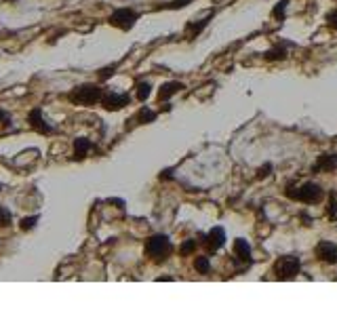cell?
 I'll return each mask as SVG.
<instances>
[{
    "mask_svg": "<svg viewBox=\"0 0 337 316\" xmlns=\"http://www.w3.org/2000/svg\"><path fill=\"white\" fill-rule=\"evenodd\" d=\"M285 194L291 200L303 202V204H318L325 198V190L318 184H314V181H305V184H301L300 188H293L291 184H289L287 190H285Z\"/></svg>",
    "mask_w": 337,
    "mask_h": 316,
    "instance_id": "1",
    "label": "cell"
},
{
    "mask_svg": "<svg viewBox=\"0 0 337 316\" xmlns=\"http://www.w3.org/2000/svg\"><path fill=\"white\" fill-rule=\"evenodd\" d=\"M171 251H173V244H171L169 236L164 234H156L146 242V255L154 259V262H164L171 255Z\"/></svg>",
    "mask_w": 337,
    "mask_h": 316,
    "instance_id": "2",
    "label": "cell"
},
{
    "mask_svg": "<svg viewBox=\"0 0 337 316\" xmlns=\"http://www.w3.org/2000/svg\"><path fill=\"white\" fill-rule=\"evenodd\" d=\"M300 272H301V262L295 255H283L274 264V274L280 280H293Z\"/></svg>",
    "mask_w": 337,
    "mask_h": 316,
    "instance_id": "3",
    "label": "cell"
},
{
    "mask_svg": "<svg viewBox=\"0 0 337 316\" xmlns=\"http://www.w3.org/2000/svg\"><path fill=\"white\" fill-rule=\"evenodd\" d=\"M104 97V91L95 84H82V86H76V89L70 93V99L74 104H80V106H89V104H97Z\"/></svg>",
    "mask_w": 337,
    "mask_h": 316,
    "instance_id": "4",
    "label": "cell"
},
{
    "mask_svg": "<svg viewBox=\"0 0 337 316\" xmlns=\"http://www.w3.org/2000/svg\"><path fill=\"white\" fill-rule=\"evenodd\" d=\"M137 17L139 15L133 11V9H116L112 15H110V26H114V28H120V30H131L133 26H135V21H137Z\"/></svg>",
    "mask_w": 337,
    "mask_h": 316,
    "instance_id": "5",
    "label": "cell"
},
{
    "mask_svg": "<svg viewBox=\"0 0 337 316\" xmlns=\"http://www.w3.org/2000/svg\"><path fill=\"white\" fill-rule=\"evenodd\" d=\"M200 242L205 244L209 253H215L217 249H222L224 244H225V232H224V228L215 226L213 230H209V234H207V236H202V240H200Z\"/></svg>",
    "mask_w": 337,
    "mask_h": 316,
    "instance_id": "6",
    "label": "cell"
},
{
    "mask_svg": "<svg viewBox=\"0 0 337 316\" xmlns=\"http://www.w3.org/2000/svg\"><path fill=\"white\" fill-rule=\"evenodd\" d=\"M129 101H131L129 95L110 91V93H106L104 97H101V106H104L106 110H110V112H116V110H120V108H124V106H129Z\"/></svg>",
    "mask_w": 337,
    "mask_h": 316,
    "instance_id": "7",
    "label": "cell"
},
{
    "mask_svg": "<svg viewBox=\"0 0 337 316\" xmlns=\"http://www.w3.org/2000/svg\"><path fill=\"white\" fill-rule=\"evenodd\" d=\"M337 169V154L325 152L316 158V162L312 164V173H331Z\"/></svg>",
    "mask_w": 337,
    "mask_h": 316,
    "instance_id": "8",
    "label": "cell"
},
{
    "mask_svg": "<svg viewBox=\"0 0 337 316\" xmlns=\"http://www.w3.org/2000/svg\"><path fill=\"white\" fill-rule=\"evenodd\" d=\"M316 257L320 259V262H327V264H335L337 262V244L329 242V240H320L316 244Z\"/></svg>",
    "mask_w": 337,
    "mask_h": 316,
    "instance_id": "9",
    "label": "cell"
},
{
    "mask_svg": "<svg viewBox=\"0 0 337 316\" xmlns=\"http://www.w3.org/2000/svg\"><path fill=\"white\" fill-rule=\"evenodd\" d=\"M28 122H30V126H32V129H36L38 133H44V135H49V133H53V126L44 122L42 112H40V110H38V108H36V110H32V112H30V116H28Z\"/></svg>",
    "mask_w": 337,
    "mask_h": 316,
    "instance_id": "10",
    "label": "cell"
},
{
    "mask_svg": "<svg viewBox=\"0 0 337 316\" xmlns=\"http://www.w3.org/2000/svg\"><path fill=\"white\" fill-rule=\"evenodd\" d=\"M234 257L240 259V262H245V264H251V247L245 238L234 240Z\"/></svg>",
    "mask_w": 337,
    "mask_h": 316,
    "instance_id": "11",
    "label": "cell"
},
{
    "mask_svg": "<svg viewBox=\"0 0 337 316\" xmlns=\"http://www.w3.org/2000/svg\"><path fill=\"white\" fill-rule=\"evenodd\" d=\"M182 89H186L182 82H167V84H162L160 91H158V101H167L169 97H173V95L179 93Z\"/></svg>",
    "mask_w": 337,
    "mask_h": 316,
    "instance_id": "12",
    "label": "cell"
},
{
    "mask_svg": "<svg viewBox=\"0 0 337 316\" xmlns=\"http://www.w3.org/2000/svg\"><path fill=\"white\" fill-rule=\"evenodd\" d=\"M91 141L89 139H84V137H80V139H76L74 141V158L76 160H82L84 156H87V152L91 150Z\"/></svg>",
    "mask_w": 337,
    "mask_h": 316,
    "instance_id": "13",
    "label": "cell"
},
{
    "mask_svg": "<svg viewBox=\"0 0 337 316\" xmlns=\"http://www.w3.org/2000/svg\"><path fill=\"white\" fill-rule=\"evenodd\" d=\"M263 59L265 61H283V59H287V49L285 46H274V49L263 53Z\"/></svg>",
    "mask_w": 337,
    "mask_h": 316,
    "instance_id": "14",
    "label": "cell"
},
{
    "mask_svg": "<svg viewBox=\"0 0 337 316\" xmlns=\"http://www.w3.org/2000/svg\"><path fill=\"white\" fill-rule=\"evenodd\" d=\"M156 116H158V114H156L154 110H150V108H142V110H139V114L135 116V120H137L139 124H148V122H154Z\"/></svg>",
    "mask_w": 337,
    "mask_h": 316,
    "instance_id": "15",
    "label": "cell"
},
{
    "mask_svg": "<svg viewBox=\"0 0 337 316\" xmlns=\"http://www.w3.org/2000/svg\"><path fill=\"white\" fill-rule=\"evenodd\" d=\"M194 268H196V272H200V274H209V270H211L209 257H205V255L196 257V259H194Z\"/></svg>",
    "mask_w": 337,
    "mask_h": 316,
    "instance_id": "16",
    "label": "cell"
},
{
    "mask_svg": "<svg viewBox=\"0 0 337 316\" xmlns=\"http://www.w3.org/2000/svg\"><path fill=\"white\" fill-rule=\"evenodd\" d=\"M209 23V19H200L198 23H187V28H186V32H187V36L190 38H194V36H198L200 32H202V28H205Z\"/></svg>",
    "mask_w": 337,
    "mask_h": 316,
    "instance_id": "17",
    "label": "cell"
},
{
    "mask_svg": "<svg viewBox=\"0 0 337 316\" xmlns=\"http://www.w3.org/2000/svg\"><path fill=\"white\" fill-rule=\"evenodd\" d=\"M287 4H289V0H280V2L274 6V11H272V17L276 19V21H283L285 19V11H287Z\"/></svg>",
    "mask_w": 337,
    "mask_h": 316,
    "instance_id": "18",
    "label": "cell"
},
{
    "mask_svg": "<svg viewBox=\"0 0 337 316\" xmlns=\"http://www.w3.org/2000/svg\"><path fill=\"white\" fill-rule=\"evenodd\" d=\"M150 93H152V86L148 82H139L137 84V99L139 101H146L148 97H150Z\"/></svg>",
    "mask_w": 337,
    "mask_h": 316,
    "instance_id": "19",
    "label": "cell"
},
{
    "mask_svg": "<svg viewBox=\"0 0 337 316\" xmlns=\"http://www.w3.org/2000/svg\"><path fill=\"white\" fill-rule=\"evenodd\" d=\"M194 251H196V240H186L182 247H179V255L187 257V255H192Z\"/></svg>",
    "mask_w": 337,
    "mask_h": 316,
    "instance_id": "20",
    "label": "cell"
},
{
    "mask_svg": "<svg viewBox=\"0 0 337 316\" xmlns=\"http://www.w3.org/2000/svg\"><path fill=\"white\" fill-rule=\"evenodd\" d=\"M11 213L9 211H6L4 207H2V204H0V226H11Z\"/></svg>",
    "mask_w": 337,
    "mask_h": 316,
    "instance_id": "21",
    "label": "cell"
},
{
    "mask_svg": "<svg viewBox=\"0 0 337 316\" xmlns=\"http://www.w3.org/2000/svg\"><path fill=\"white\" fill-rule=\"evenodd\" d=\"M38 224V217H26V219H21V230H32V228Z\"/></svg>",
    "mask_w": 337,
    "mask_h": 316,
    "instance_id": "22",
    "label": "cell"
},
{
    "mask_svg": "<svg viewBox=\"0 0 337 316\" xmlns=\"http://www.w3.org/2000/svg\"><path fill=\"white\" fill-rule=\"evenodd\" d=\"M329 217H337V196L331 194V200H329Z\"/></svg>",
    "mask_w": 337,
    "mask_h": 316,
    "instance_id": "23",
    "label": "cell"
},
{
    "mask_svg": "<svg viewBox=\"0 0 337 316\" xmlns=\"http://www.w3.org/2000/svg\"><path fill=\"white\" fill-rule=\"evenodd\" d=\"M327 26L333 28V30H337V9H333L331 13L327 15Z\"/></svg>",
    "mask_w": 337,
    "mask_h": 316,
    "instance_id": "24",
    "label": "cell"
},
{
    "mask_svg": "<svg viewBox=\"0 0 337 316\" xmlns=\"http://www.w3.org/2000/svg\"><path fill=\"white\" fill-rule=\"evenodd\" d=\"M186 4H190V0H173V2L164 4V9H184Z\"/></svg>",
    "mask_w": 337,
    "mask_h": 316,
    "instance_id": "25",
    "label": "cell"
},
{
    "mask_svg": "<svg viewBox=\"0 0 337 316\" xmlns=\"http://www.w3.org/2000/svg\"><path fill=\"white\" fill-rule=\"evenodd\" d=\"M114 70H116V66H110V68H101V70H99V78H101V80H106V78H110V76L114 74Z\"/></svg>",
    "mask_w": 337,
    "mask_h": 316,
    "instance_id": "26",
    "label": "cell"
},
{
    "mask_svg": "<svg viewBox=\"0 0 337 316\" xmlns=\"http://www.w3.org/2000/svg\"><path fill=\"white\" fill-rule=\"evenodd\" d=\"M270 171H272V164H263L262 169H257V179L268 177V175H270Z\"/></svg>",
    "mask_w": 337,
    "mask_h": 316,
    "instance_id": "27",
    "label": "cell"
},
{
    "mask_svg": "<svg viewBox=\"0 0 337 316\" xmlns=\"http://www.w3.org/2000/svg\"><path fill=\"white\" fill-rule=\"evenodd\" d=\"M6 118H9V114H6V112H2V110H0V120H6Z\"/></svg>",
    "mask_w": 337,
    "mask_h": 316,
    "instance_id": "28",
    "label": "cell"
}]
</instances>
